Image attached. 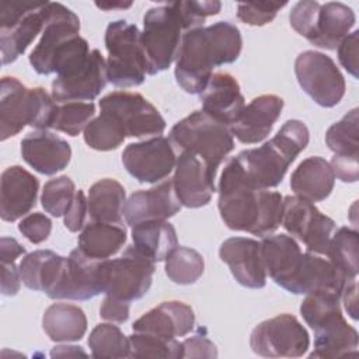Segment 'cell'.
<instances>
[{"instance_id":"obj_19","label":"cell","mask_w":359,"mask_h":359,"mask_svg":"<svg viewBox=\"0 0 359 359\" xmlns=\"http://www.w3.org/2000/svg\"><path fill=\"white\" fill-rule=\"evenodd\" d=\"M174 191L182 206L196 209L206 206L215 188V175L202 158L191 151H180L174 168Z\"/></svg>"},{"instance_id":"obj_39","label":"cell","mask_w":359,"mask_h":359,"mask_svg":"<svg viewBox=\"0 0 359 359\" xmlns=\"http://www.w3.org/2000/svg\"><path fill=\"white\" fill-rule=\"evenodd\" d=\"M94 358H130V342L118 325L98 324L88 337Z\"/></svg>"},{"instance_id":"obj_5","label":"cell","mask_w":359,"mask_h":359,"mask_svg":"<svg viewBox=\"0 0 359 359\" xmlns=\"http://www.w3.org/2000/svg\"><path fill=\"white\" fill-rule=\"evenodd\" d=\"M56 104L43 87H27L18 79L4 76L0 86V139L18 135L27 125L36 130L52 126Z\"/></svg>"},{"instance_id":"obj_2","label":"cell","mask_w":359,"mask_h":359,"mask_svg":"<svg viewBox=\"0 0 359 359\" xmlns=\"http://www.w3.org/2000/svg\"><path fill=\"white\" fill-rule=\"evenodd\" d=\"M217 206L224 224L236 231L266 237L282 223L283 196L247 185L231 158L220 177Z\"/></svg>"},{"instance_id":"obj_26","label":"cell","mask_w":359,"mask_h":359,"mask_svg":"<svg viewBox=\"0 0 359 359\" xmlns=\"http://www.w3.org/2000/svg\"><path fill=\"white\" fill-rule=\"evenodd\" d=\"M283 105V100L273 94L255 97L244 107L238 119L230 126L233 136L244 144H254L264 140L279 119Z\"/></svg>"},{"instance_id":"obj_45","label":"cell","mask_w":359,"mask_h":359,"mask_svg":"<svg viewBox=\"0 0 359 359\" xmlns=\"http://www.w3.org/2000/svg\"><path fill=\"white\" fill-rule=\"evenodd\" d=\"M18 230L31 243L41 244L49 237L52 231V222L46 215L35 212L29 213L20 222Z\"/></svg>"},{"instance_id":"obj_34","label":"cell","mask_w":359,"mask_h":359,"mask_svg":"<svg viewBox=\"0 0 359 359\" xmlns=\"http://www.w3.org/2000/svg\"><path fill=\"white\" fill-rule=\"evenodd\" d=\"M125 202V188L116 180H100L93 184L88 191V216L93 222L123 224L122 215Z\"/></svg>"},{"instance_id":"obj_47","label":"cell","mask_w":359,"mask_h":359,"mask_svg":"<svg viewBox=\"0 0 359 359\" xmlns=\"http://www.w3.org/2000/svg\"><path fill=\"white\" fill-rule=\"evenodd\" d=\"M358 46H359V31L355 29L348 34L338 45V59L342 67L358 79Z\"/></svg>"},{"instance_id":"obj_3","label":"cell","mask_w":359,"mask_h":359,"mask_svg":"<svg viewBox=\"0 0 359 359\" xmlns=\"http://www.w3.org/2000/svg\"><path fill=\"white\" fill-rule=\"evenodd\" d=\"M309 140L307 126L299 119H289L269 142L243 150L231 160L247 185L258 189L275 188L282 182L289 165L306 149Z\"/></svg>"},{"instance_id":"obj_55","label":"cell","mask_w":359,"mask_h":359,"mask_svg":"<svg viewBox=\"0 0 359 359\" xmlns=\"http://www.w3.org/2000/svg\"><path fill=\"white\" fill-rule=\"evenodd\" d=\"M97 7L100 8H104V10H109V8H116V7H121V8H126V7H130L132 3H128V4H123V3H119V4H109V3H95Z\"/></svg>"},{"instance_id":"obj_9","label":"cell","mask_w":359,"mask_h":359,"mask_svg":"<svg viewBox=\"0 0 359 359\" xmlns=\"http://www.w3.org/2000/svg\"><path fill=\"white\" fill-rule=\"evenodd\" d=\"M182 29V22L174 3L157 6L146 11L140 39L147 60V74L154 76L171 66L181 45Z\"/></svg>"},{"instance_id":"obj_43","label":"cell","mask_w":359,"mask_h":359,"mask_svg":"<svg viewBox=\"0 0 359 359\" xmlns=\"http://www.w3.org/2000/svg\"><path fill=\"white\" fill-rule=\"evenodd\" d=\"M174 7L182 22L185 31L201 28L209 15L219 14L222 3L217 0H188V1H172Z\"/></svg>"},{"instance_id":"obj_27","label":"cell","mask_w":359,"mask_h":359,"mask_svg":"<svg viewBox=\"0 0 359 359\" xmlns=\"http://www.w3.org/2000/svg\"><path fill=\"white\" fill-rule=\"evenodd\" d=\"M202 111L223 125H233L245 102L237 80L229 73H215L199 94Z\"/></svg>"},{"instance_id":"obj_46","label":"cell","mask_w":359,"mask_h":359,"mask_svg":"<svg viewBox=\"0 0 359 359\" xmlns=\"http://www.w3.org/2000/svg\"><path fill=\"white\" fill-rule=\"evenodd\" d=\"M206 330L199 328L198 332L182 341V358H216V345L203 334Z\"/></svg>"},{"instance_id":"obj_11","label":"cell","mask_w":359,"mask_h":359,"mask_svg":"<svg viewBox=\"0 0 359 359\" xmlns=\"http://www.w3.org/2000/svg\"><path fill=\"white\" fill-rule=\"evenodd\" d=\"M153 273L154 261L129 245L119 258L102 261V290L107 296L130 303L149 292Z\"/></svg>"},{"instance_id":"obj_38","label":"cell","mask_w":359,"mask_h":359,"mask_svg":"<svg viewBox=\"0 0 359 359\" xmlns=\"http://www.w3.org/2000/svg\"><path fill=\"white\" fill-rule=\"evenodd\" d=\"M203 257L194 248L177 245L165 259V275L178 285H192L203 273Z\"/></svg>"},{"instance_id":"obj_18","label":"cell","mask_w":359,"mask_h":359,"mask_svg":"<svg viewBox=\"0 0 359 359\" xmlns=\"http://www.w3.org/2000/svg\"><path fill=\"white\" fill-rule=\"evenodd\" d=\"M126 171L139 182H160L175 168L177 151L170 139L154 136L151 139L130 143L122 153Z\"/></svg>"},{"instance_id":"obj_21","label":"cell","mask_w":359,"mask_h":359,"mask_svg":"<svg viewBox=\"0 0 359 359\" xmlns=\"http://www.w3.org/2000/svg\"><path fill=\"white\" fill-rule=\"evenodd\" d=\"M39 181L21 165L6 168L0 180V216L4 222H15L36 203Z\"/></svg>"},{"instance_id":"obj_22","label":"cell","mask_w":359,"mask_h":359,"mask_svg":"<svg viewBox=\"0 0 359 359\" xmlns=\"http://www.w3.org/2000/svg\"><path fill=\"white\" fill-rule=\"evenodd\" d=\"M261 257L271 279L290 292L303 261V252L297 241L287 234L262 237Z\"/></svg>"},{"instance_id":"obj_32","label":"cell","mask_w":359,"mask_h":359,"mask_svg":"<svg viewBox=\"0 0 359 359\" xmlns=\"http://www.w3.org/2000/svg\"><path fill=\"white\" fill-rule=\"evenodd\" d=\"M133 245L154 262L165 261L178 245L177 233L167 220H144L132 226Z\"/></svg>"},{"instance_id":"obj_10","label":"cell","mask_w":359,"mask_h":359,"mask_svg":"<svg viewBox=\"0 0 359 359\" xmlns=\"http://www.w3.org/2000/svg\"><path fill=\"white\" fill-rule=\"evenodd\" d=\"M45 3L1 1L0 49L1 63L15 62L45 27Z\"/></svg>"},{"instance_id":"obj_14","label":"cell","mask_w":359,"mask_h":359,"mask_svg":"<svg viewBox=\"0 0 359 359\" xmlns=\"http://www.w3.org/2000/svg\"><path fill=\"white\" fill-rule=\"evenodd\" d=\"M294 73L303 91L324 108L335 107L345 95V79L335 62L325 53L302 52L296 57Z\"/></svg>"},{"instance_id":"obj_24","label":"cell","mask_w":359,"mask_h":359,"mask_svg":"<svg viewBox=\"0 0 359 359\" xmlns=\"http://www.w3.org/2000/svg\"><path fill=\"white\" fill-rule=\"evenodd\" d=\"M181 203L174 191L172 180L150 189L133 192L123 206V216L129 226L144 220H165L180 212Z\"/></svg>"},{"instance_id":"obj_42","label":"cell","mask_w":359,"mask_h":359,"mask_svg":"<svg viewBox=\"0 0 359 359\" xmlns=\"http://www.w3.org/2000/svg\"><path fill=\"white\" fill-rule=\"evenodd\" d=\"M76 195L74 182L67 177H56L49 180L42 189V208L53 217H60L66 213Z\"/></svg>"},{"instance_id":"obj_52","label":"cell","mask_w":359,"mask_h":359,"mask_svg":"<svg viewBox=\"0 0 359 359\" xmlns=\"http://www.w3.org/2000/svg\"><path fill=\"white\" fill-rule=\"evenodd\" d=\"M25 255V248L13 237L0 238V261H17L18 257Z\"/></svg>"},{"instance_id":"obj_50","label":"cell","mask_w":359,"mask_h":359,"mask_svg":"<svg viewBox=\"0 0 359 359\" xmlns=\"http://www.w3.org/2000/svg\"><path fill=\"white\" fill-rule=\"evenodd\" d=\"M334 175L344 182H356L359 178L358 157H344L334 156L330 163Z\"/></svg>"},{"instance_id":"obj_17","label":"cell","mask_w":359,"mask_h":359,"mask_svg":"<svg viewBox=\"0 0 359 359\" xmlns=\"http://www.w3.org/2000/svg\"><path fill=\"white\" fill-rule=\"evenodd\" d=\"M79 17L62 3L46 1L45 27L41 41L29 55L32 69L42 76L52 74V60L56 52L72 38L80 35Z\"/></svg>"},{"instance_id":"obj_7","label":"cell","mask_w":359,"mask_h":359,"mask_svg":"<svg viewBox=\"0 0 359 359\" xmlns=\"http://www.w3.org/2000/svg\"><path fill=\"white\" fill-rule=\"evenodd\" d=\"M289 21L292 28L311 45L334 50L349 34L356 17L351 7L339 1L320 4L302 0L292 7Z\"/></svg>"},{"instance_id":"obj_20","label":"cell","mask_w":359,"mask_h":359,"mask_svg":"<svg viewBox=\"0 0 359 359\" xmlns=\"http://www.w3.org/2000/svg\"><path fill=\"white\" fill-rule=\"evenodd\" d=\"M234 279L250 289H261L266 283V271L261 257V243L247 237H230L219 250Z\"/></svg>"},{"instance_id":"obj_41","label":"cell","mask_w":359,"mask_h":359,"mask_svg":"<svg viewBox=\"0 0 359 359\" xmlns=\"http://www.w3.org/2000/svg\"><path fill=\"white\" fill-rule=\"evenodd\" d=\"M129 342L130 358H182V344L175 338L168 339L147 332H133Z\"/></svg>"},{"instance_id":"obj_35","label":"cell","mask_w":359,"mask_h":359,"mask_svg":"<svg viewBox=\"0 0 359 359\" xmlns=\"http://www.w3.org/2000/svg\"><path fill=\"white\" fill-rule=\"evenodd\" d=\"M325 257L346 280H355L359 271V236L349 227L334 231Z\"/></svg>"},{"instance_id":"obj_36","label":"cell","mask_w":359,"mask_h":359,"mask_svg":"<svg viewBox=\"0 0 359 359\" xmlns=\"http://www.w3.org/2000/svg\"><path fill=\"white\" fill-rule=\"evenodd\" d=\"M126 137L121 122L109 112L101 111L84 129V142L94 150L109 151L118 149Z\"/></svg>"},{"instance_id":"obj_54","label":"cell","mask_w":359,"mask_h":359,"mask_svg":"<svg viewBox=\"0 0 359 359\" xmlns=\"http://www.w3.org/2000/svg\"><path fill=\"white\" fill-rule=\"evenodd\" d=\"M77 355H83L86 356L87 353L81 349V346H69V345H59L55 346L50 352L52 358L60 356V358H66V356H77Z\"/></svg>"},{"instance_id":"obj_13","label":"cell","mask_w":359,"mask_h":359,"mask_svg":"<svg viewBox=\"0 0 359 359\" xmlns=\"http://www.w3.org/2000/svg\"><path fill=\"white\" fill-rule=\"evenodd\" d=\"M250 346L264 358H300L307 352L310 338L294 316L283 313L259 323L251 332Z\"/></svg>"},{"instance_id":"obj_44","label":"cell","mask_w":359,"mask_h":359,"mask_svg":"<svg viewBox=\"0 0 359 359\" xmlns=\"http://www.w3.org/2000/svg\"><path fill=\"white\" fill-rule=\"evenodd\" d=\"M286 3H272V1H261V3H240L237 7V17L244 24L261 27L271 22L278 11L285 7Z\"/></svg>"},{"instance_id":"obj_25","label":"cell","mask_w":359,"mask_h":359,"mask_svg":"<svg viewBox=\"0 0 359 359\" xmlns=\"http://www.w3.org/2000/svg\"><path fill=\"white\" fill-rule=\"evenodd\" d=\"M21 156L35 171L53 175L67 167L72 158L70 144L48 130H35L21 140Z\"/></svg>"},{"instance_id":"obj_31","label":"cell","mask_w":359,"mask_h":359,"mask_svg":"<svg viewBox=\"0 0 359 359\" xmlns=\"http://www.w3.org/2000/svg\"><path fill=\"white\" fill-rule=\"evenodd\" d=\"M126 241V229L118 223L90 222L79 236V250L93 259H108L115 255Z\"/></svg>"},{"instance_id":"obj_30","label":"cell","mask_w":359,"mask_h":359,"mask_svg":"<svg viewBox=\"0 0 359 359\" xmlns=\"http://www.w3.org/2000/svg\"><path fill=\"white\" fill-rule=\"evenodd\" d=\"M334 184V171L330 163L320 156L303 160L290 177L292 191L310 202H320L328 198Z\"/></svg>"},{"instance_id":"obj_1","label":"cell","mask_w":359,"mask_h":359,"mask_svg":"<svg viewBox=\"0 0 359 359\" xmlns=\"http://www.w3.org/2000/svg\"><path fill=\"white\" fill-rule=\"evenodd\" d=\"M241 48L240 29L229 21L187 31L175 57L177 83L188 94H201L213 69L236 62Z\"/></svg>"},{"instance_id":"obj_15","label":"cell","mask_w":359,"mask_h":359,"mask_svg":"<svg viewBox=\"0 0 359 359\" xmlns=\"http://www.w3.org/2000/svg\"><path fill=\"white\" fill-rule=\"evenodd\" d=\"M290 237L302 241L307 251L325 255L335 231V222L321 213L313 202L297 195L283 198L282 223Z\"/></svg>"},{"instance_id":"obj_28","label":"cell","mask_w":359,"mask_h":359,"mask_svg":"<svg viewBox=\"0 0 359 359\" xmlns=\"http://www.w3.org/2000/svg\"><path fill=\"white\" fill-rule=\"evenodd\" d=\"M195 325V313L191 306L171 300L163 302L137 318L133 332H147L157 337L174 339L188 335Z\"/></svg>"},{"instance_id":"obj_8","label":"cell","mask_w":359,"mask_h":359,"mask_svg":"<svg viewBox=\"0 0 359 359\" xmlns=\"http://www.w3.org/2000/svg\"><path fill=\"white\" fill-rule=\"evenodd\" d=\"M140 34L135 24L125 20L112 21L105 29L107 76L115 87H136L146 79L147 60Z\"/></svg>"},{"instance_id":"obj_48","label":"cell","mask_w":359,"mask_h":359,"mask_svg":"<svg viewBox=\"0 0 359 359\" xmlns=\"http://www.w3.org/2000/svg\"><path fill=\"white\" fill-rule=\"evenodd\" d=\"M88 215L87 198L81 189L76 191V195L67 208L65 216V226L69 231L76 233L86 226V216Z\"/></svg>"},{"instance_id":"obj_6","label":"cell","mask_w":359,"mask_h":359,"mask_svg":"<svg viewBox=\"0 0 359 359\" xmlns=\"http://www.w3.org/2000/svg\"><path fill=\"white\" fill-rule=\"evenodd\" d=\"M168 139L177 153L185 150L202 158L215 177L223 160L234 149L230 128L215 121L202 109L194 111L177 122Z\"/></svg>"},{"instance_id":"obj_51","label":"cell","mask_w":359,"mask_h":359,"mask_svg":"<svg viewBox=\"0 0 359 359\" xmlns=\"http://www.w3.org/2000/svg\"><path fill=\"white\" fill-rule=\"evenodd\" d=\"M1 293L4 296H14L18 293L21 286L20 268L15 265V261H1Z\"/></svg>"},{"instance_id":"obj_37","label":"cell","mask_w":359,"mask_h":359,"mask_svg":"<svg viewBox=\"0 0 359 359\" xmlns=\"http://www.w3.org/2000/svg\"><path fill=\"white\" fill-rule=\"evenodd\" d=\"M359 109H351L344 118L331 125L325 133V143L334 156L358 157L359 153Z\"/></svg>"},{"instance_id":"obj_29","label":"cell","mask_w":359,"mask_h":359,"mask_svg":"<svg viewBox=\"0 0 359 359\" xmlns=\"http://www.w3.org/2000/svg\"><path fill=\"white\" fill-rule=\"evenodd\" d=\"M66 257L50 250H36L25 254L20 262V275L22 283L31 290L45 292L55 299L65 275Z\"/></svg>"},{"instance_id":"obj_49","label":"cell","mask_w":359,"mask_h":359,"mask_svg":"<svg viewBox=\"0 0 359 359\" xmlns=\"http://www.w3.org/2000/svg\"><path fill=\"white\" fill-rule=\"evenodd\" d=\"M129 302L105 296L100 307L101 318L112 323H125L129 318Z\"/></svg>"},{"instance_id":"obj_53","label":"cell","mask_w":359,"mask_h":359,"mask_svg":"<svg viewBox=\"0 0 359 359\" xmlns=\"http://www.w3.org/2000/svg\"><path fill=\"white\" fill-rule=\"evenodd\" d=\"M356 290H358V283L356 279L348 282L344 286V290L341 293V297L344 299L345 303V309L348 311V314L356 320L358 318V299H356Z\"/></svg>"},{"instance_id":"obj_33","label":"cell","mask_w":359,"mask_h":359,"mask_svg":"<svg viewBox=\"0 0 359 359\" xmlns=\"http://www.w3.org/2000/svg\"><path fill=\"white\" fill-rule=\"evenodd\" d=\"M42 327L49 339L55 342H73L84 337L87 317L79 306L55 303L45 310Z\"/></svg>"},{"instance_id":"obj_23","label":"cell","mask_w":359,"mask_h":359,"mask_svg":"<svg viewBox=\"0 0 359 359\" xmlns=\"http://www.w3.org/2000/svg\"><path fill=\"white\" fill-rule=\"evenodd\" d=\"M102 261L84 255L79 248L73 250L70 255L66 257L63 280L55 299L88 300L104 293L101 275Z\"/></svg>"},{"instance_id":"obj_16","label":"cell","mask_w":359,"mask_h":359,"mask_svg":"<svg viewBox=\"0 0 359 359\" xmlns=\"http://www.w3.org/2000/svg\"><path fill=\"white\" fill-rule=\"evenodd\" d=\"M100 109L112 114L121 122L126 137L158 136L165 129V121L158 109L139 93H109L100 100Z\"/></svg>"},{"instance_id":"obj_12","label":"cell","mask_w":359,"mask_h":359,"mask_svg":"<svg viewBox=\"0 0 359 359\" xmlns=\"http://www.w3.org/2000/svg\"><path fill=\"white\" fill-rule=\"evenodd\" d=\"M108 83L107 60L98 49L90 50L56 73L52 97L56 102L93 101Z\"/></svg>"},{"instance_id":"obj_40","label":"cell","mask_w":359,"mask_h":359,"mask_svg":"<svg viewBox=\"0 0 359 359\" xmlns=\"http://www.w3.org/2000/svg\"><path fill=\"white\" fill-rule=\"evenodd\" d=\"M95 115L94 102L69 101L56 104L52 129L63 132L69 136H77L93 121Z\"/></svg>"},{"instance_id":"obj_4","label":"cell","mask_w":359,"mask_h":359,"mask_svg":"<svg viewBox=\"0 0 359 359\" xmlns=\"http://www.w3.org/2000/svg\"><path fill=\"white\" fill-rule=\"evenodd\" d=\"M339 296L313 293L306 294L300 313L314 331V348L309 358H344L356 353L358 331L344 318Z\"/></svg>"}]
</instances>
